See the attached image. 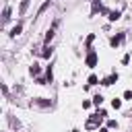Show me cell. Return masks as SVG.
<instances>
[{
	"label": "cell",
	"mask_w": 132,
	"mask_h": 132,
	"mask_svg": "<svg viewBox=\"0 0 132 132\" xmlns=\"http://www.w3.org/2000/svg\"><path fill=\"white\" fill-rule=\"evenodd\" d=\"M103 116H105V111H99V113H95L89 122H87V128L89 130H93V128H97L99 124H101V120H103Z\"/></svg>",
	"instance_id": "6da1fadb"
},
{
	"label": "cell",
	"mask_w": 132,
	"mask_h": 132,
	"mask_svg": "<svg viewBox=\"0 0 132 132\" xmlns=\"http://www.w3.org/2000/svg\"><path fill=\"white\" fill-rule=\"evenodd\" d=\"M95 64H97V54H95V52H89V54H87V66L93 68Z\"/></svg>",
	"instance_id": "7a4b0ae2"
},
{
	"label": "cell",
	"mask_w": 132,
	"mask_h": 132,
	"mask_svg": "<svg viewBox=\"0 0 132 132\" xmlns=\"http://www.w3.org/2000/svg\"><path fill=\"white\" fill-rule=\"evenodd\" d=\"M116 80H118V74H111V76H107V78H103V85H107V87H109V85H113Z\"/></svg>",
	"instance_id": "3957f363"
},
{
	"label": "cell",
	"mask_w": 132,
	"mask_h": 132,
	"mask_svg": "<svg viewBox=\"0 0 132 132\" xmlns=\"http://www.w3.org/2000/svg\"><path fill=\"white\" fill-rule=\"evenodd\" d=\"M21 29H23V25H16V27L10 31V35H12V37H14V35H19V33H21Z\"/></svg>",
	"instance_id": "277c9868"
},
{
	"label": "cell",
	"mask_w": 132,
	"mask_h": 132,
	"mask_svg": "<svg viewBox=\"0 0 132 132\" xmlns=\"http://www.w3.org/2000/svg\"><path fill=\"white\" fill-rule=\"evenodd\" d=\"M122 39H124V35H118V37H113V39H111V45H118V43H122Z\"/></svg>",
	"instance_id": "5b68a950"
},
{
	"label": "cell",
	"mask_w": 132,
	"mask_h": 132,
	"mask_svg": "<svg viewBox=\"0 0 132 132\" xmlns=\"http://www.w3.org/2000/svg\"><path fill=\"white\" fill-rule=\"evenodd\" d=\"M118 19H120V12H111L109 14V21H118Z\"/></svg>",
	"instance_id": "8992f818"
},
{
	"label": "cell",
	"mask_w": 132,
	"mask_h": 132,
	"mask_svg": "<svg viewBox=\"0 0 132 132\" xmlns=\"http://www.w3.org/2000/svg\"><path fill=\"white\" fill-rule=\"evenodd\" d=\"M31 74H39V66H37V64L31 66Z\"/></svg>",
	"instance_id": "52a82bcc"
},
{
	"label": "cell",
	"mask_w": 132,
	"mask_h": 132,
	"mask_svg": "<svg viewBox=\"0 0 132 132\" xmlns=\"http://www.w3.org/2000/svg\"><path fill=\"white\" fill-rule=\"evenodd\" d=\"M27 6H29V2H27V0H23V4H21V12H25V10H27Z\"/></svg>",
	"instance_id": "ba28073f"
},
{
	"label": "cell",
	"mask_w": 132,
	"mask_h": 132,
	"mask_svg": "<svg viewBox=\"0 0 132 132\" xmlns=\"http://www.w3.org/2000/svg\"><path fill=\"white\" fill-rule=\"evenodd\" d=\"M52 37H54V29H50V31H47V35H45V41H50Z\"/></svg>",
	"instance_id": "9c48e42d"
},
{
	"label": "cell",
	"mask_w": 132,
	"mask_h": 132,
	"mask_svg": "<svg viewBox=\"0 0 132 132\" xmlns=\"http://www.w3.org/2000/svg\"><path fill=\"white\" fill-rule=\"evenodd\" d=\"M95 82H97V76L91 74V76H89V85H95Z\"/></svg>",
	"instance_id": "30bf717a"
},
{
	"label": "cell",
	"mask_w": 132,
	"mask_h": 132,
	"mask_svg": "<svg viewBox=\"0 0 132 132\" xmlns=\"http://www.w3.org/2000/svg\"><path fill=\"white\" fill-rule=\"evenodd\" d=\"M111 105H113V107H116V109H118V107H120V105H122V101H120V99H113V101H111Z\"/></svg>",
	"instance_id": "8fae6325"
},
{
	"label": "cell",
	"mask_w": 132,
	"mask_h": 132,
	"mask_svg": "<svg viewBox=\"0 0 132 132\" xmlns=\"http://www.w3.org/2000/svg\"><path fill=\"white\" fill-rule=\"evenodd\" d=\"M97 10H101V4H99V2H95V4H93V12H97Z\"/></svg>",
	"instance_id": "7c38bea8"
},
{
	"label": "cell",
	"mask_w": 132,
	"mask_h": 132,
	"mask_svg": "<svg viewBox=\"0 0 132 132\" xmlns=\"http://www.w3.org/2000/svg\"><path fill=\"white\" fill-rule=\"evenodd\" d=\"M101 101H103V99H101V95H97V97H95V99H93V103H95V105H99V103H101Z\"/></svg>",
	"instance_id": "4fadbf2b"
},
{
	"label": "cell",
	"mask_w": 132,
	"mask_h": 132,
	"mask_svg": "<svg viewBox=\"0 0 132 132\" xmlns=\"http://www.w3.org/2000/svg\"><path fill=\"white\" fill-rule=\"evenodd\" d=\"M50 54H52V50H50V47H45V50H43V58H47Z\"/></svg>",
	"instance_id": "5bb4252c"
},
{
	"label": "cell",
	"mask_w": 132,
	"mask_h": 132,
	"mask_svg": "<svg viewBox=\"0 0 132 132\" xmlns=\"http://www.w3.org/2000/svg\"><path fill=\"white\" fill-rule=\"evenodd\" d=\"M124 99H132V91H126L124 93Z\"/></svg>",
	"instance_id": "9a60e30c"
},
{
	"label": "cell",
	"mask_w": 132,
	"mask_h": 132,
	"mask_svg": "<svg viewBox=\"0 0 132 132\" xmlns=\"http://www.w3.org/2000/svg\"><path fill=\"white\" fill-rule=\"evenodd\" d=\"M99 132H107V130H105V128H103V130H99Z\"/></svg>",
	"instance_id": "2e32d148"
}]
</instances>
